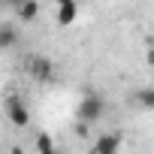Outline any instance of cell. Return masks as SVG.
I'll use <instances>...</instances> for the list:
<instances>
[{"label": "cell", "instance_id": "cell-1", "mask_svg": "<svg viewBox=\"0 0 154 154\" xmlns=\"http://www.w3.org/2000/svg\"><path fill=\"white\" fill-rule=\"evenodd\" d=\"M106 115V100L100 94H85L79 100V109H75V118H79V124H94Z\"/></svg>", "mask_w": 154, "mask_h": 154}, {"label": "cell", "instance_id": "cell-2", "mask_svg": "<svg viewBox=\"0 0 154 154\" xmlns=\"http://www.w3.org/2000/svg\"><path fill=\"white\" fill-rule=\"evenodd\" d=\"M27 72H30L33 82H48L51 75H54V63H51L48 57H42V54H33V57L27 60Z\"/></svg>", "mask_w": 154, "mask_h": 154}, {"label": "cell", "instance_id": "cell-3", "mask_svg": "<svg viewBox=\"0 0 154 154\" xmlns=\"http://www.w3.org/2000/svg\"><path fill=\"white\" fill-rule=\"evenodd\" d=\"M6 118H9L15 127H27V124H30V112H27V106H24L18 97H9V100H6Z\"/></svg>", "mask_w": 154, "mask_h": 154}, {"label": "cell", "instance_id": "cell-4", "mask_svg": "<svg viewBox=\"0 0 154 154\" xmlns=\"http://www.w3.org/2000/svg\"><path fill=\"white\" fill-rule=\"evenodd\" d=\"M54 18H57V24H72L75 18H79V3L75 0H57V9H54Z\"/></svg>", "mask_w": 154, "mask_h": 154}, {"label": "cell", "instance_id": "cell-5", "mask_svg": "<svg viewBox=\"0 0 154 154\" xmlns=\"http://www.w3.org/2000/svg\"><path fill=\"white\" fill-rule=\"evenodd\" d=\"M97 151H106V154H118L121 151V133H100L97 142H94Z\"/></svg>", "mask_w": 154, "mask_h": 154}, {"label": "cell", "instance_id": "cell-6", "mask_svg": "<svg viewBox=\"0 0 154 154\" xmlns=\"http://www.w3.org/2000/svg\"><path fill=\"white\" fill-rule=\"evenodd\" d=\"M15 12H18V18H21V21H33V18L39 15V3H36V0H24V3H15Z\"/></svg>", "mask_w": 154, "mask_h": 154}, {"label": "cell", "instance_id": "cell-7", "mask_svg": "<svg viewBox=\"0 0 154 154\" xmlns=\"http://www.w3.org/2000/svg\"><path fill=\"white\" fill-rule=\"evenodd\" d=\"M36 154H54V139L48 133H39L36 136Z\"/></svg>", "mask_w": 154, "mask_h": 154}, {"label": "cell", "instance_id": "cell-8", "mask_svg": "<svg viewBox=\"0 0 154 154\" xmlns=\"http://www.w3.org/2000/svg\"><path fill=\"white\" fill-rule=\"evenodd\" d=\"M15 45V30L12 24H0V48H12Z\"/></svg>", "mask_w": 154, "mask_h": 154}, {"label": "cell", "instance_id": "cell-9", "mask_svg": "<svg viewBox=\"0 0 154 154\" xmlns=\"http://www.w3.org/2000/svg\"><path fill=\"white\" fill-rule=\"evenodd\" d=\"M136 97H139V103H142L145 109H154V88H142Z\"/></svg>", "mask_w": 154, "mask_h": 154}, {"label": "cell", "instance_id": "cell-10", "mask_svg": "<svg viewBox=\"0 0 154 154\" xmlns=\"http://www.w3.org/2000/svg\"><path fill=\"white\" fill-rule=\"evenodd\" d=\"M88 154H106V151H97V148H91V151H88Z\"/></svg>", "mask_w": 154, "mask_h": 154}]
</instances>
